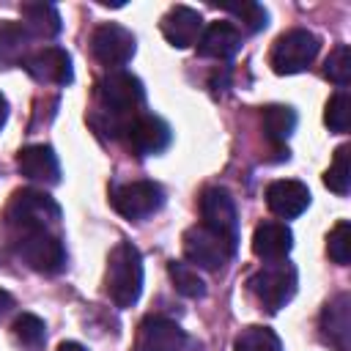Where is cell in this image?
<instances>
[{
    "instance_id": "obj_16",
    "label": "cell",
    "mask_w": 351,
    "mask_h": 351,
    "mask_svg": "<svg viewBox=\"0 0 351 351\" xmlns=\"http://www.w3.org/2000/svg\"><path fill=\"white\" fill-rule=\"evenodd\" d=\"M16 167L25 178L30 181H38V184H47V186H55L60 181V162H58V154L52 151V145H44V143H36V145H25L16 156Z\"/></svg>"
},
{
    "instance_id": "obj_26",
    "label": "cell",
    "mask_w": 351,
    "mask_h": 351,
    "mask_svg": "<svg viewBox=\"0 0 351 351\" xmlns=\"http://www.w3.org/2000/svg\"><path fill=\"white\" fill-rule=\"evenodd\" d=\"M348 156H351V145H340L335 151V159H332L329 170L324 173V184L335 195H348V186H351V165H348Z\"/></svg>"
},
{
    "instance_id": "obj_18",
    "label": "cell",
    "mask_w": 351,
    "mask_h": 351,
    "mask_svg": "<svg viewBox=\"0 0 351 351\" xmlns=\"http://www.w3.org/2000/svg\"><path fill=\"white\" fill-rule=\"evenodd\" d=\"M197 52L203 58H214V60H228L239 52L241 47V33L233 22H211L200 38H197Z\"/></svg>"
},
{
    "instance_id": "obj_24",
    "label": "cell",
    "mask_w": 351,
    "mask_h": 351,
    "mask_svg": "<svg viewBox=\"0 0 351 351\" xmlns=\"http://www.w3.org/2000/svg\"><path fill=\"white\" fill-rule=\"evenodd\" d=\"M167 271H170V280H173V285H176V291H178L181 296H189V299L206 296V282H203V277L197 274V269H192L189 263L170 261V263H167Z\"/></svg>"
},
{
    "instance_id": "obj_11",
    "label": "cell",
    "mask_w": 351,
    "mask_h": 351,
    "mask_svg": "<svg viewBox=\"0 0 351 351\" xmlns=\"http://www.w3.org/2000/svg\"><path fill=\"white\" fill-rule=\"evenodd\" d=\"M170 126L159 115L140 112L123 132V140L134 156H154L170 145Z\"/></svg>"
},
{
    "instance_id": "obj_21",
    "label": "cell",
    "mask_w": 351,
    "mask_h": 351,
    "mask_svg": "<svg viewBox=\"0 0 351 351\" xmlns=\"http://www.w3.org/2000/svg\"><path fill=\"white\" fill-rule=\"evenodd\" d=\"M27 30L22 22H0V69L16 66L27 58Z\"/></svg>"
},
{
    "instance_id": "obj_27",
    "label": "cell",
    "mask_w": 351,
    "mask_h": 351,
    "mask_svg": "<svg viewBox=\"0 0 351 351\" xmlns=\"http://www.w3.org/2000/svg\"><path fill=\"white\" fill-rule=\"evenodd\" d=\"M219 8L228 11V14H233V16L244 25L247 33H258V30H263L266 22H269L266 8H263L261 3H252V0H241V3H219Z\"/></svg>"
},
{
    "instance_id": "obj_2",
    "label": "cell",
    "mask_w": 351,
    "mask_h": 351,
    "mask_svg": "<svg viewBox=\"0 0 351 351\" xmlns=\"http://www.w3.org/2000/svg\"><path fill=\"white\" fill-rule=\"evenodd\" d=\"M104 288L118 307H132L143 293V255L132 241H118L107 258Z\"/></svg>"
},
{
    "instance_id": "obj_13",
    "label": "cell",
    "mask_w": 351,
    "mask_h": 351,
    "mask_svg": "<svg viewBox=\"0 0 351 351\" xmlns=\"http://www.w3.org/2000/svg\"><path fill=\"white\" fill-rule=\"evenodd\" d=\"M22 69L44 85H69L71 82V58L60 47H41L36 52H27L22 60Z\"/></svg>"
},
{
    "instance_id": "obj_25",
    "label": "cell",
    "mask_w": 351,
    "mask_h": 351,
    "mask_svg": "<svg viewBox=\"0 0 351 351\" xmlns=\"http://www.w3.org/2000/svg\"><path fill=\"white\" fill-rule=\"evenodd\" d=\"M233 351H282V343L269 326H247L233 340Z\"/></svg>"
},
{
    "instance_id": "obj_30",
    "label": "cell",
    "mask_w": 351,
    "mask_h": 351,
    "mask_svg": "<svg viewBox=\"0 0 351 351\" xmlns=\"http://www.w3.org/2000/svg\"><path fill=\"white\" fill-rule=\"evenodd\" d=\"M326 252H329V258L335 263L348 266V261H351V225H348V219H340L329 230V236H326Z\"/></svg>"
},
{
    "instance_id": "obj_17",
    "label": "cell",
    "mask_w": 351,
    "mask_h": 351,
    "mask_svg": "<svg viewBox=\"0 0 351 351\" xmlns=\"http://www.w3.org/2000/svg\"><path fill=\"white\" fill-rule=\"evenodd\" d=\"M200 33H203V16L189 5H176L162 16V36L167 38V44L178 49L195 47Z\"/></svg>"
},
{
    "instance_id": "obj_4",
    "label": "cell",
    "mask_w": 351,
    "mask_h": 351,
    "mask_svg": "<svg viewBox=\"0 0 351 351\" xmlns=\"http://www.w3.org/2000/svg\"><path fill=\"white\" fill-rule=\"evenodd\" d=\"M250 293L269 313L282 310L296 293V269L288 261H271L250 277Z\"/></svg>"
},
{
    "instance_id": "obj_31",
    "label": "cell",
    "mask_w": 351,
    "mask_h": 351,
    "mask_svg": "<svg viewBox=\"0 0 351 351\" xmlns=\"http://www.w3.org/2000/svg\"><path fill=\"white\" fill-rule=\"evenodd\" d=\"M11 310H14V296L0 288V318H5Z\"/></svg>"
},
{
    "instance_id": "obj_10",
    "label": "cell",
    "mask_w": 351,
    "mask_h": 351,
    "mask_svg": "<svg viewBox=\"0 0 351 351\" xmlns=\"http://www.w3.org/2000/svg\"><path fill=\"white\" fill-rule=\"evenodd\" d=\"M236 250L222 239L217 236L214 230H208L206 225H192L186 233H184V255L189 263H195L197 269H219L228 263V258L233 255Z\"/></svg>"
},
{
    "instance_id": "obj_32",
    "label": "cell",
    "mask_w": 351,
    "mask_h": 351,
    "mask_svg": "<svg viewBox=\"0 0 351 351\" xmlns=\"http://www.w3.org/2000/svg\"><path fill=\"white\" fill-rule=\"evenodd\" d=\"M58 351H88L82 343H74V340H66V343H60L58 346Z\"/></svg>"
},
{
    "instance_id": "obj_6",
    "label": "cell",
    "mask_w": 351,
    "mask_h": 351,
    "mask_svg": "<svg viewBox=\"0 0 351 351\" xmlns=\"http://www.w3.org/2000/svg\"><path fill=\"white\" fill-rule=\"evenodd\" d=\"M318 44H321L318 36L310 33V30H304V27H296V30L282 33L274 41L271 58H269L274 74H299V71H304L315 60Z\"/></svg>"
},
{
    "instance_id": "obj_9",
    "label": "cell",
    "mask_w": 351,
    "mask_h": 351,
    "mask_svg": "<svg viewBox=\"0 0 351 351\" xmlns=\"http://www.w3.org/2000/svg\"><path fill=\"white\" fill-rule=\"evenodd\" d=\"M200 217H203V225L208 230L222 236L236 250V241H239V214H236V203H233L228 189H219V186L206 189L203 197H200Z\"/></svg>"
},
{
    "instance_id": "obj_5",
    "label": "cell",
    "mask_w": 351,
    "mask_h": 351,
    "mask_svg": "<svg viewBox=\"0 0 351 351\" xmlns=\"http://www.w3.org/2000/svg\"><path fill=\"white\" fill-rule=\"evenodd\" d=\"M14 250L38 274H58L66 266V247L55 230L16 233Z\"/></svg>"
},
{
    "instance_id": "obj_8",
    "label": "cell",
    "mask_w": 351,
    "mask_h": 351,
    "mask_svg": "<svg viewBox=\"0 0 351 351\" xmlns=\"http://www.w3.org/2000/svg\"><path fill=\"white\" fill-rule=\"evenodd\" d=\"M90 52L104 69L121 71V66H126L134 55V36H132V30H126L123 25H115V22L99 25L90 36Z\"/></svg>"
},
{
    "instance_id": "obj_3",
    "label": "cell",
    "mask_w": 351,
    "mask_h": 351,
    "mask_svg": "<svg viewBox=\"0 0 351 351\" xmlns=\"http://www.w3.org/2000/svg\"><path fill=\"white\" fill-rule=\"evenodd\" d=\"M5 222L16 233L55 230L60 222V206L41 189H16L5 206Z\"/></svg>"
},
{
    "instance_id": "obj_22",
    "label": "cell",
    "mask_w": 351,
    "mask_h": 351,
    "mask_svg": "<svg viewBox=\"0 0 351 351\" xmlns=\"http://www.w3.org/2000/svg\"><path fill=\"white\" fill-rule=\"evenodd\" d=\"M296 129V112L288 104H269L263 110V132L271 143H285Z\"/></svg>"
},
{
    "instance_id": "obj_33",
    "label": "cell",
    "mask_w": 351,
    "mask_h": 351,
    "mask_svg": "<svg viewBox=\"0 0 351 351\" xmlns=\"http://www.w3.org/2000/svg\"><path fill=\"white\" fill-rule=\"evenodd\" d=\"M5 118H8V101H5V96L0 93V129L5 126Z\"/></svg>"
},
{
    "instance_id": "obj_29",
    "label": "cell",
    "mask_w": 351,
    "mask_h": 351,
    "mask_svg": "<svg viewBox=\"0 0 351 351\" xmlns=\"http://www.w3.org/2000/svg\"><path fill=\"white\" fill-rule=\"evenodd\" d=\"M324 77L329 82H335L337 88H348L351 82V49L346 44L335 47L324 63Z\"/></svg>"
},
{
    "instance_id": "obj_7",
    "label": "cell",
    "mask_w": 351,
    "mask_h": 351,
    "mask_svg": "<svg viewBox=\"0 0 351 351\" xmlns=\"http://www.w3.org/2000/svg\"><path fill=\"white\" fill-rule=\"evenodd\" d=\"M110 200L115 211L126 219H145L156 214L165 203V192L154 181H132V184H118L110 192Z\"/></svg>"
},
{
    "instance_id": "obj_23",
    "label": "cell",
    "mask_w": 351,
    "mask_h": 351,
    "mask_svg": "<svg viewBox=\"0 0 351 351\" xmlns=\"http://www.w3.org/2000/svg\"><path fill=\"white\" fill-rule=\"evenodd\" d=\"M11 332H14V340H16L22 348H27V351H41L44 343H47V326H44V321H41L38 315H33V313H22V315L14 321Z\"/></svg>"
},
{
    "instance_id": "obj_12",
    "label": "cell",
    "mask_w": 351,
    "mask_h": 351,
    "mask_svg": "<svg viewBox=\"0 0 351 351\" xmlns=\"http://www.w3.org/2000/svg\"><path fill=\"white\" fill-rule=\"evenodd\" d=\"M321 340L335 351H351V296L337 293L329 299L318 318Z\"/></svg>"
},
{
    "instance_id": "obj_14",
    "label": "cell",
    "mask_w": 351,
    "mask_h": 351,
    "mask_svg": "<svg viewBox=\"0 0 351 351\" xmlns=\"http://www.w3.org/2000/svg\"><path fill=\"white\" fill-rule=\"evenodd\" d=\"M137 351H184L186 332L162 315H148L137 329Z\"/></svg>"
},
{
    "instance_id": "obj_1",
    "label": "cell",
    "mask_w": 351,
    "mask_h": 351,
    "mask_svg": "<svg viewBox=\"0 0 351 351\" xmlns=\"http://www.w3.org/2000/svg\"><path fill=\"white\" fill-rule=\"evenodd\" d=\"M143 82L129 71H110L96 85V112L90 115V123L110 137H123L126 126L143 112Z\"/></svg>"
},
{
    "instance_id": "obj_19",
    "label": "cell",
    "mask_w": 351,
    "mask_h": 351,
    "mask_svg": "<svg viewBox=\"0 0 351 351\" xmlns=\"http://www.w3.org/2000/svg\"><path fill=\"white\" fill-rule=\"evenodd\" d=\"M293 247V233L285 222H261L252 233V252L263 261H285Z\"/></svg>"
},
{
    "instance_id": "obj_15",
    "label": "cell",
    "mask_w": 351,
    "mask_h": 351,
    "mask_svg": "<svg viewBox=\"0 0 351 351\" xmlns=\"http://www.w3.org/2000/svg\"><path fill=\"white\" fill-rule=\"evenodd\" d=\"M266 206L280 219H293L310 206V189H307V184H302L296 178L271 181L266 189Z\"/></svg>"
},
{
    "instance_id": "obj_20",
    "label": "cell",
    "mask_w": 351,
    "mask_h": 351,
    "mask_svg": "<svg viewBox=\"0 0 351 351\" xmlns=\"http://www.w3.org/2000/svg\"><path fill=\"white\" fill-rule=\"evenodd\" d=\"M22 19L27 36L52 38L60 33V14L52 3H22Z\"/></svg>"
},
{
    "instance_id": "obj_28",
    "label": "cell",
    "mask_w": 351,
    "mask_h": 351,
    "mask_svg": "<svg viewBox=\"0 0 351 351\" xmlns=\"http://www.w3.org/2000/svg\"><path fill=\"white\" fill-rule=\"evenodd\" d=\"M324 123L337 132V134H346L348 126H351V96L346 88H340L329 101H326V110H324Z\"/></svg>"
}]
</instances>
